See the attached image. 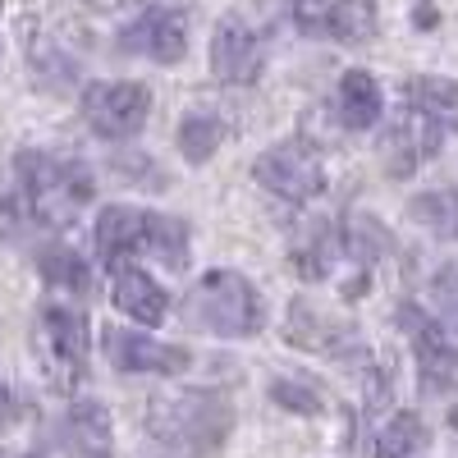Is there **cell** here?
Instances as JSON below:
<instances>
[{"label":"cell","instance_id":"cell-19","mask_svg":"<svg viewBox=\"0 0 458 458\" xmlns=\"http://www.w3.org/2000/svg\"><path fill=\"white\" fill-rule=\"evenodd\" d=\"M427 449V427L417 412H394L376 436V458H417Z\"/></svg>","mask_w":458,"mask_h":458},{"label":"cell","instance_id":"cell-17","mask_svg":"<svg viewBox=\"0 0 458 458\" xmlns=\"http://www.w3.org/2000/svg\"><path fill=\"white\" fill-rule=\"evenodd\" d=\"M339 120L349 129H371L380 120V110H386V92H380V83L371 79L367 69H349L339 79Z\"/></svg>","mask_w":458,"mask_h":458},{"label":"cell","instance_id":"cell-22","mask_svg":"<svg viewBox=\"0 0 458 458\" xmlns=\"http://www.w3.org/2000/svg\"><path fill=\"white\" fill-rule=\"evenodd\" d=\"M42 276L60 293H83L88 289V266H83V257H73L69 248H47L42 252Z\"/></svg>","mask_w":458,"mask_h":458},{"label":"cell","instance_id":"cell-8","mask_svg":"<svg viewBox=\"0 0 458 458\" xmlns=\"http://www.w3.org/2000/svg\"><path fill=\"white\" fill-rule=\"evenodd\" d=\"M293 19L308 37H330V42H349V47H362L376 37L371 0H298Z\"/></svg>","mask_w":458,"mask_h":458},{"label":"cell","instance_id":"cell-10","mask_svg":"<svg viewBox=\"0 0 458 458\" xmlns=\"http://www.w3.org/2000/svg\"><path fill=\"white\" fill-rule=\"evenodd\" d=\"M101 349L110 358L114 371H157V376H174L188 367V349L179 344H161L142 330H120V326H106L101 330Z\"/></svg>","mask_w":458,"mask_h":458},{"label":"cell","instance_id":"cell-2","mask_svg":"<svg viewBox=\"0 0 458 458\" xmlns=\"http://www.w3.org/2000/svg\"><path fill=\"white\" fill-rule=\"evenodd\" d=\"M183 321L193 330L220 335V339H248L261 330L266 308L261 293L239 271H207L183 298Z\"/></svg>","mask_w":458,"mask_h":458},{"label":"cell","instance_id":"cell-6","mask_svg":"<svg viewBox=\"0 0 458 458\" xmlns=\"http://www.w3.org/2000/svg\"><path fill=\"white\" fill-rule=\"evenodd\" d=\"M88 317L73 312V308H51L42 312V358H47V371L60 390H69L73 380H83V367H88Z\"/></svg>","mask_w":458,"mask_h":458},{"label":"cell","instance_id":"cell-13","mask_svg":"<svg viewBox=\"0 0 458 458\" xmlns=\"http://www.w3.org/2000/svg\"><path fill=\"white\" fill-rule=\"evenodd\" d=\"M147 229H151V211H138V207H106V211L97 216V229H92L97 257H101L106 266H120L124 257L147 252Z\"/></svg>","mask_w":458,"mask_h":458},{"label":"cell","instance_id":"cell-20","mask_svg":"<svg viewBox=\"0 0 458 458\" xmlns=\"http://www.w3.org/2000/svg\"><path fill=\"white\" fill-rule=\"evenodd\" d=\"M408 216L431 229V234H445V239H458V193L449 188H436V193H422L408 202Z\"/></svg>","mask_w":458,"mask_h":458},{"label":"cell","instance_id":"cell-16","mask_svg":"<svg viewBox=\"0 0 458 458\" xmlns=\"http://www.w3.org/2000/svg\"><path fill=\"white\" fill-rule=\"evenodd\" d=\"M110 298L124 317H133L138 326H157L165 321V289L151 280L138 266H114V280H110Z\"/></svg>","mask_w":458,"mask_h":458},{"label":"cell","instance_id":"cell-21","mask_svg":"<svg viewBox=\"0 0 458 458\" xmlns=\"http://www.w3.org/2000/svg\"><path fill=\"white\" fill-rule=\"evenodd\" d=\"M147 252H157L165 266H179L188 261V225L179 216H161L151 211V229H147Z\"/></svg>","mask_w":458,"mask_h":458},{"label":"cell","instance_id":"cell-7","mask_svg":"<svg viewBox=\"0 0 458 458\" xmlns=\"http://www.w3.org/2000/svg\"><path fill=\"white\" fill-rule=\"evenodd\" d=\"M440 142H445V120L431 114L427 106L408 101L394 114L390 133H386V165H390V174H412L422 161L436 157Z\"/></svg>","mask_w":458,"mask_h":458},{"label":"cell","instance_id":"cell-5","mask_svg":"<svg viewBox=\"0 0 458 458\" xmlns=\"http://www.w3.org/2000/svg\"><path fill=\"white\" fill-rule=\"evenodd\" d=\"M147 110H151V92L142 83H92L83 92V120L110 142L142 133Z\"/></svg>","mask_w":458,"mask_h":458},{"label":"cell","instance_id":"cell-28","mask_svg":"<svg viewBox=\"0 0 458 458\" xmlns=\"http://www.w3.org/2000/svg\"><path fill=\"white\" fill-rule=\"evenodd\" d=\"M23 458H28V454H23Z\"/></svg>","mask_w":458,"mask_h":458},{"label":"cell","instance_id":"cell-3","mask_svg":"<svg viewBox=\"0 0 458 458\" xmlns=\"http://www.w3.org/2000/svg\"><path fill=\"white\" fill-rule=\"evenodd\" d=\"M14 170L32 216H42L47 225H69L73 211L92 202V174L73 161L47 157V151H19Z\"/></svg>","mask_w":458,"mask_h":458},{"label":"cell","instance_id":"cell-15","mask_svg":"<svg viewBox=\"0 0 458 458\" xmlns=\"http://www.w3.org/2000/svg\"><path fill=\"white\" fill-rule=\"evenodd\" d=\"M64 458H114L110 412L97 399H79L64 417Z\"/></svg>","mask_w":458,"mask_h":458},{"label":"cell","instance_id":"cell-12","mask_svg":"<svg viewBox=\"0 0 458 458\" xmlns=\"http://www.w3.org/2000/svg\"><path fill=\"white\" fill-rule=\"evenodd\" d=\"M399 326H403L412 353H417V367H422V386L427 390H445L449 380L458 376V353H454L449 335L422 308H412V302H403V308H399Z\"/></svg>","mask_w":458,"mask_h":458},{"label":"cell","instance_id":"cell-11","mask_svg":"<svg viewBox=\"0 0 458 458\" xmlns=\"http://www.w3.org/2000/svg\"><path fill=\"white\" fill-rule=\"evenodd\" d=\"M261 37L239 19V14H225L211 32V73L220 83L229 88H239V83H252L257 73H261Z\"/></svg>","mask_w":458,"mask_h":458},{"label":"cell","instance_id":"cell-27","mask_svg":"<svg viewBox=\"0 0 458 458\" xmlns=\"http://www.w3.org/2000/svg\"><path fill=\"white\" fill-rule=\"evenodd\" d=\"M449 422H454V431H458V412H449Z\"/></svg>","mask_w":458,"mask_h":458},{"label":"cell","instance_id":"cell-26","mask_svg":"<svg viewBox=\"0 0 458 458\" xmlns=\"http://www.w3.org/2000/svg\"><path fill=\"white\" fill-rule=\"evenodd\" d=\"M14 412H19V408H14V394H10V386H5V380H0V427H5Z\"/></svg>","mask_w":458,"mask_h":458},{"label":"cell","instance_id":"cell-4","mask_svg":"<svg viewBox=\"0 0 458 458\" xmlns=\"http://www.w3.org/2000/svg\"><path fill=\"white\" fill-rule=\"evenodd\" d=\"M252 179L284 202H312L326 188V165L308 142H276L271 151L257 157Z\"/></svg>","mask_w":458,"mask_h":458},{"label":"cell","instance_id":"cell-1","mask_svg":"<svg viewBox=\"0 0 458 458\" xmlns=\"http://www.w3.org/2000/svg\"><path fill=\"white\" fill-rule=\"evenodd\" d=\"M234 412L220 394L207 390H174L157 394L147 408V436L170 458H207L229 440Z\"/></svg>","mask_w":458,"mask_h":458},{"label":"cell","instance_id":"cell-23","mask_svg":"<svg viewBox=\"0 0 458 458\" xmlns=\"http://www.w3.org/2000/svg\"><path fill=\"white\" fill-rule=\"evenodd\" d=\"M408 97L417 106H427L431 114H440V120H458V83L454 79H436V73H422V79L408 83Z\"/></svg>","mask_w":458,"mask_h":458},{"label":"cell","instance_id":"cell-18","mask_svg":"<svg viewBox=\"0 0 458 458\" xmlns=\"http://www.w3.org/2000/svg\"><path fill=\"white\" fill-rule=\"evenodd\" d=\"M225 142V120L216 110H188L179 124V151L188 165H207L216 157V147Z\"/></svg>","mask_w":458,"mask_h":458},{"label":"cell","instance_id":"cell-14","mask_svg":"<svg viewBox=\"0 0 458 458\" xmlns=\"http://www.w3.org/2000/svg\"><path fill=\"white\" fill-rule=\"evenodd\" d=\"M284 335H289V344H298V349H308V353H349V344H353V330L344 321H335L330 312H321L308 298H298L289 308Z\"/></svg>","mask_w":458,"mask_h":458},{"label":"cell","instance_id":"cell-25","mask_svg":"<svg viewBox=\"0 0 458 458\" xmlns=\"http://www.w3.org/2000/svg\"><path fill=\"white\" fill-rule=\"evenodd\" d=\"M431 302L440 308V317L458 330V266H445V271L431 276Z\"/></svg>","mask_w":458,"mask_h":458},{"label":"cell","instance_id":"cell-9","mask_svg":"<svg viewBox=\"0 0 458 458\" xmlns=\"http://www.w3.org/2000/svg\"><path fill=\"white\" fill-rule=\"evenodd\" d=\"M120 47L124 51H138L147 60H157V64H179L188 55V19H183V10L151 5V10H142L124 28Z\"/></svg>","mask_w":458,"mask_h":458},{"label":"cell","instance_id":"cell-24","mask_svg":"<svg viewBox=\"0 0 458 458\" xmlns=\"http://www.w3.org/2000/svg\"><path fill=\"white\" fill-rule=\"evenodd\" d=\"M271 399L284 403L289 412H321V390L302 386V380H271Z\"/></svg>","mask_w":458,"mask_h":458}]
</instances>
